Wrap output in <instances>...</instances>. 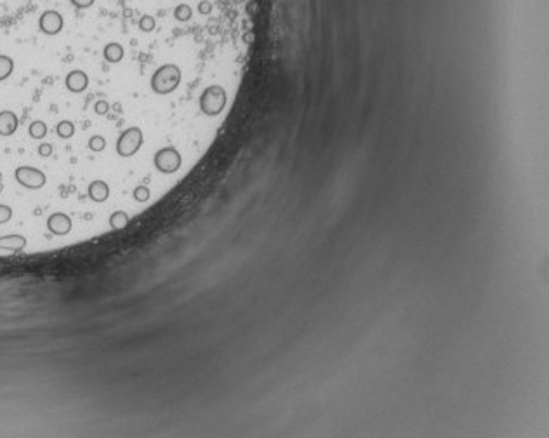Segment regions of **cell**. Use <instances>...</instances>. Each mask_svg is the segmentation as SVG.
<instances>
[{
	"label": "cell",
	"instance_id": "3",
	"mask_svg": "<svg viewBox=\"0 0 549 438\" xmlns=\"http://www.w3.org/2000/svg\"><path fill=\"white\" fill-rule=\"evenodd\" d=\"M153 166L162 174H174L182 167V155L174 146H163L155 153Z\"/></svg>",
	"mask_w": 549,
	"mask_h": 438
},
{
	"label": "cell",
	"instance_id": "9",
	"mask_svg": "<svg viewBox=\"0 0 549 438\" xmlns=\"http://www.w3.org/2000/svg\"><path fill=\"white\" fill-rule=\"evenodd\" d=\"M66 89L73 94H80L89 87V77H87L85 71L82 70H73L66 75L65 79Z\"/></svg>",
	"mask_w": 549,
	"mask_h": 438
},
{
	"label": "cell",
	"instance_id": "12",
	"mask_svg": "<svg viewBox=\"0 0 549 438\" xmlns=\"http://www.w3.org/2000/svg\"><path fill=\"white\" fill-rule=\"evenodd\" d=\"M103 56H104V59H106L108 63H113V65H115V63L122 61L123 56H125V52H123V47L118 42H109V44L104 45Z\"/></svg>",
	"mask_w": 549,
	"mask_h": 438
},
{
	"label": "cell",
	"instance_id": "5",
	"mask_svg": "<svg viewBox=\"0 0 549 438\" xmlns=\"http://www.w3.org/2000/svg\"><path fill=\"white\" fill-rule=\"evenodd\" d=\"M12 209L6 204H0V225L11 221ZM26 247V239L23 235H6L0 236V250H9V252H17Z\"/></svg>",
	"mask_w": 549,
	"mask_h": 438
},
{
	"label": "cell",
	"instance_id": "15",
	"mask_svg": "<svg viewBox=\"0 0 549 438\" xmlns=\"http://www.w3.org/2000/svg\"><path fill=\"white\" fill-rule=\"evenodd\" d=\"M47 131H49L47 125H45V122H42V120L31 122L30 127H28V132H30V136L33 139H44L45 136H47Z\"/></svg>",
	"mask_w": 549,
	"mask_h": 438
},
{
	"label": "cell",
	"instance_id": "2",
	"mask_svg": "<svg viewBox=\"0 0 549 438\" xmlns=\"http://www.w3.org/2000/svg\"><path fill=\"white\" fill-rule=\"evenodd\" d=\"M228 104V93L221 84L207 85L198 98V108L205 117H217Z\"/></svg>",
	"mask_w": 549,
	"mask_h": 438
},
{
	"label": "cell",
	"instance_id": "22",
	"mask_svg": "<svg viewBox=\"0 0 549 438\" xmlns=\"http://www.w3.org/2000/svg\"><path fill=\"white\" fill-rule=\"evenodd\" d=\"M39 155H40V157H51V155H52V146L49 143H42L39 146Z\"/></svg>",
	"mask_w": 549,
	"mask_h": 438
},
{
	"label": "cell",
	"instance_id": "11",
	"mask_svg": "<svg viewBox=\"0 0 549 438\" xmlns=\"http://www.w3.org/2000/svg\"><path fill=\"white\" fill-rule=\"evenodd\" d=\"M87 195H89L90 200H94V202L101 204V202H106L108 197H109V186L106 181H101V179H96L89 185V188H87Z\"/></svg>",
	"mask_w": 549,
	"mask_h": 438
},
{
	"label": "cell",
	"instance_id": "7",
	"mask_svg": "<svg viewBox=\"0 0 549 438\" xmlns=\"http://www.w3.org/2000/svg\"><path fill=\"white\" fill-rule=\"evenodd\" d=\"M63 25H65V21H63V16L59 14L58 11L49 9V11H44L42 14H40L39 28L45 35H51V36L58 35L59 31L63 30Z\"/></svg>",
	"mask_w": 549,
	"mask_h": 438
},
{
	"label": "cell",
	"instance_id": "18",
	"mask_svg": "<svg viewBox=\"0 0 549 438\" xmlns=\"http://www.w3.org/2000/svg\"><path fill=\"white\" fill-rule=\"evenodd\" d=\"M87 146H89L90 152H103L106 148V139L103 136H93L89 139V143H87Z\"/></svg>",
	"mask_w": 549,
	"mask_h": 438
},
{
	"label": "cell",
	"instance_id": "8",
	"mask_svg": "<svg viewBox=\"0 0 549 438\" xmlns=\"http://www.w3.org/2000/svg\"><path fill=\"white\" fill-rule=\"evenodd\" d=\"M47 228L52 235H68L71 231V217L65 212H54L47 217Z\"/></svg>",
	"mask_w": 549,
	"mask_h": 438
},
{
	"label": "cell",
	"instance_id": "13",
	"mask_svg": "<svg viewBox=\"0 0 549 438\" xmlns=\"http://www.w3.org/2000/svg\"><path fill=\"white\" fill-rule=\"evenodd\" d=\"M131 217L125 211H115L109 216V226L115 228V230H123L127 225H129Z\"/></svg>",
	"mask_w": 549,
	"mask_h": 438
},
{
	"label": "cell",
	"instance_id": "6",
	"mask_svg": "<svg viewBox=\"0 0 549 438\" xmlns=\"http://www.w3.org/2000/svg\"><path fill=\"white\" fill-rule=\"evenodd\" d=\"M14 177L21 186H25V188H28V190H40V188H44L45 182H47V176H45L40 169H35L30 166L17 167L14 172Z\"/></svg>",
	"mask_w": 549,
	"mask_h": 438
},
{
	"label": "cell",
	"instance_id": "14",
	"mask_svg": "<svg viewBox=\"0 0 549 438\" xmlns=\"http://www.w3.org/2000/svg\"><path fill=\"white\" fill-rule=\"evenodd\" d=\"M14 71V61L6 54H0V82L9 79Z\"/></svg>",
	"mask_w": 549,
	"mask_h": 438
},
{
	"label": "cell",
	"instance_id": "19",
	"mask_svg": "<svg viewBox=\"0 0 549 438\" xmlns=\"http://www.w3.org/2000/svg\"><path fill=\"white\" fill-rule=\"evenodd\" d=\"M132 195H134V198L137 200V202H148V200H150V195H152V193H150V188H148V186L139 185V186H136V188H134Z\"/></svg>",
	"mask_w": 549,
	"mask_h": 438
},
{
	"label": "cell",
	"instance_id": "17",
	"mask_svg": "<svg viewBox=\"0 0 549 438\" xmlns=\"http://www.w3.org/2000/svg\"><path fill=\"white\" fill-rule=\"evenodd\" d=\"M155 28H157V20H155V16L143 14V17L139 20V30L144 31V33H152Z\"/></svg>",
	"mask_w": 549,
	"mask_h": 438
},
{
	"label": "cell",
	"instance_id": "10",
	"mask_svg": "<svg viewBox=\"0 0 549 438\" xmlns=\"http://www.w3.org/2000/svg\"><path fill=\"white\" fill-rule=\"evenodd\" d=\"M17 125H20V120H17L14 112H11V110L0 112V136H4V138L12 136L17 131Z\"/></svg>",
	"mask_w": 549,
	"mask_h": 438
},
{
	"label": "cell",
	"instance_id": "20",
	"mask_svg": "<svg viewBox=\"0 0 549 438\" xmlns=\"http://www.w3.org/2000/svg\"><path fill=\"white\" fill-rule=\"evenodd\" d=\"M94 112L98 113V115H106V113L109 112V104L106 99H101V101H98L94 104Z\"/></svg>",
	"mask_w": 549,
	"mask_h": 438
},
{
	"label": "cell",
	"instance_id": "1",
	"mask_svg": "<svg viewBox=\"0 0 549 438\" xmlns=\"http://www.w3.org/2000/svg\"><path fill=\"white\" fill-rule=\"evenodd\" d=\"M181 80H182L181 68L176 63H166V65L158 66L153 71L150 85H152V90L155 94L167 96V94H172L174 90L179 87Z\"/></svg>",
	"mask_w": 549,
	"mask_h": 438
},
{
	"label": "cell",
	"instance_id": "21",
	"mask_svg": "<svg viewBox=\"0 0 549 438\" xmlns=\"http://www.w3.org/2000/svg\"><path fill=\"white\" fill-rule=\"evenodd\" d=\"M71 6H75L77 9H89L94 6L96 0H70Z\"/></svg>",
	"mask_w": 549,
	"mask_h": 438
},
{
	"label": "cell",
	"instance_id": "4",
	"mask_svg": "<svg viewBox=\"0 0 549 438\" xmlns=\"http://www.w3.org/2000/svg\"><path fill=\"white\" fill-rule=\"evenodd\" d=\"M143 131L139 127H129V129L122 132L117 141V153L123 158H129L139 152V148L143 146Z\"/></svg>",
	"mask_w": 549,
	"mask_h": 438
},
{
	"label": "cell",
	"instance_id": "16",
	"mask_svg": "<svg viewBox=\"0 0 549 438\" xmlns=\"http://www.w3.org/2000/svg\"><path fill=\"white\" fill-rule=\"evenodd\" d=\"M56 132L61 139H70L73 134H75V125L70 120H61L56 125Z\"/></svg>",
	"mask_w": 549,
	"mask_h": 438
}]
</instances>
